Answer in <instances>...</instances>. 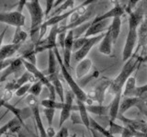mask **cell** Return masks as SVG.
<instances>
[{"mask_svg":"<svg viewBox=\"0 0 147 137\" xmlns=\"http://www.w3.org/2000/svg\"><path fill=\"white\" fill-rule=\"evenodd\" d=\"M26 7L30 16V39L31 42L36 44L40 39V30L41 25L43 23L45 13L40 6V0L28 1L26 4Z\"/></svg>","mask_w":147,"mask_h":137,"instance_id":"obj_1","label":"cell"},{"mask_svg":"<svg viewBox=\"0 0 147 137\" xmlns=\"http://www.w3.org/2000/svg\"><path fill=\"white\" fill-rule=\"evenodd\" d=\"M140 63V56H137L135 53H133V55L124 63L121 73L113 80H111V84H110L109 88V92L112 94H116L119 91H122L126 81L132 75V73L135 71Z\"/></svg>","mask_w":147,"mask_h":137,"instance_id":"obj_2","label":"cell"},{"mask_svg":"<svg viewBox=\"0 0 147 137\" xmlns=\"http://www.w3.org/2000/svg\"><path fill=\"white\" fill-rule=\"evenodd\" d=\"M53 51H54L55 54H56V57H57V61L59 63L60 69H61L62 76H63V77L64 78V80L66 81V83L68 84L69 88H70V89L73 91L74 94H75L76 99L81 100V101H84L86 103L87 101V99H88V96H87V94L85 92L84 90L82 89L81 86L76 83V80L74 79V77L72 76V75L70 74V72H69V69L65 66V65H64V63L63 61L61 55H60L58 47H55L53 49Z\"/></svg>","mask_w":147,"mask_h":137,"instance_id":"obj_3","label":"cell"},{"mask_svg":"<svg viewBox=\"0 0 147 137\" xmlns=\"http://www.w3.org/2000/svg\"><path fill=\"white\" fill-rule=\"evenodd\" d=\"M22 62H23V65H24V67L26 68V70L29 71L30 74L33 75V76L35 77L37 81H40L41 83L43 84V86L47 88V89L49 91L50 99H55V96L57 95L56 91H55V88H54L53 85L52 84V82L49 80L48 76L44 75L42 72H40L35 65H32L31 63L24 60V59H22Z\"/></svg>","mask_w":147,"mask_h":137,"instance_id":"obj_4","label":"cell"},{"mask_svg":"<svg viewBox=\"0 0 147 137\" xmlns=\"http://www.w3.org/2000/svg\"><path fill=\"white\" fill-rule=\"evenodd\" d=\"M59 34V25H54L51 27L50 32L45 39L40 40L35 44V52L36 53H41L43 51L54 49L57 47V37Z\"/></svg>","mask_w":147,"mask_h":137,"instance_id":"obj_5","label":"cell"},{"mask_svg":"<svg viewBox=\"0 0 147 137\" xmlns=\"http://www.w3.org/2000/svg\"><path fill=\"white\" fill-rule=\"evenodd\" d=\"M26 102L30 106L32 113H33L36 128H37V130H38L40 137H49L48 134H47V132H46V129L44 128L42 120H41L40 113V109H39V104H38V99H37V97H35V96L30 94L27 97V99H26Z\"/></svg>","mask_w":147,"mask_h":137,"instance_id":"obj_6","label":"cell"},{"mask_svg":"<svg viewBox=\"0 0 147 137\" xmlns=\"http://www.w3.org/2000/svg\"><path fill=\"white\" fill-rule=\"evenodd\" d=\"M138 43V29L129 28V31L126 37L125 44H124L122 51V61L125 63L132 55L133 51H135Z\"/></svg>","mask_w":147,"mask_h":137,"instance_id":"obj_7","label":"cell"},{"mask_svg":"<svg viewBox=\"0 0 147 137\" xmlns=\"http://www.w3.org/2000/svg\"><path fill=\"white\" fill-rule=\"evenodd\" d=\"M26 18L22 12L18 10L0 12V22L13 27H23L25 25Z\"/></svg>","mask_w":147,"mask_h":137,"instance_id":"obj_8","label":"cell"},{"mask_svg":"<svg viewBox=\"0 0 147 137\" xmlns=\"http://www.w3.org/2000/svg\"><path fill=\"white\" fill-rule=\"evenodd\" d=\"M76 96L73 91L70 89L64 95V101L63 108L61 109V114H60V120H59V127L61 128L64 124L69 118H70L73 109H74V100H75Z\"/></svg>","mask_w":147,"mask_h":137,"instance_id":"obj_9","label":"cell"},{"mask_svg":"<svg viewBox=\"0 0 147 137\" xmlns=\"http://www.w3.org/2000/svg\"><path fill=\"white\" fill-rule=\"evenodd\" d=\"M145 16V2L142 0L135 7V9L129 14V28L139 29Z\"/></svg>","mask_w":147,"mask_h":137,"instance_id":"obj_10","label":"cell"},{"mask_svg":"<svg viewBox=\"0 0 147 137\" xmlns=\"http://www.w3.org/2000/svg\"><path fill=\"white\" fill-rule=\"evenodd\" d=\"M104 34L105 33L94 36V37H89L88 40H87V42L83 45V47L81 49L74 53V59H75V61L78 63L82 61L83 59L86 58V56L88 55V53H90L92 48H93L96 43H99L101 39L103 38Z\"/></svg>","mask_w":147,"mask_h":137,"instance_id":"obj_11","label":"cell"},{"mask_svg":"<svg viewBox=\"0 0 147 137\" xmlns=\"http://www.w3.org/2000/svg\"><path fill=\"white\" fill-rule=\"evenodd\" d=\"M74 42H75V37H74L73 30L67 31L65 43H64V47L63 49V61L65 66L70 70L71 68V56L73 54V48H74Z\"/></svg>","mask_w":147,"mask_h":137,"instance_id":"obj_12","label":"cell"},{"mask_svg":"<svg viewBox=\"0 0 147 137\" xmlns=\"http://www.w3.org/2000/svg\"><path fill=\"white\" fill-rule=\"evenodd\" d=\"M111 23V20H104L100 21H91V25L86 30L85 34V37L89 38V37H94V36L99 35L105 33V31H107Z\"/></svg>","mask_w":147,"mask_h":137,"instance_id":"obj_13","label":"cell"},{"mask_svg":"<svg viewBox=\"0 0 147 137\" xmlns=\"http://www.w3.org/2000/svg\"><path fill=\"white\" fill-rule=\"evenodd\" d=\"M23 67H24V65H23L21 57L13 59V61L10 63V65L3 70L2 75L0 76V80H1V82H4L5 80L7 79V77L9 76L15 75V74H18V72H20Z\"/></svg>","mask_w":147,"mask_h":137,"instance_id":"obj_14","label":"cell"},{"mask_svg":"<svg viewBox=\"0 0 147 137\" xmlns=\"http://www.w3.org/2000/svg\"><path fill=\"white\" fill-rule=\"evenodd\" d=\"M110 84H111V80L109 79H103L102 81H100V83L96 85V86L94 89L92 99L96 100L98 104H103L106 91L109 88Z\"/></svg>","mask_w":147,"mask_h":137,"instance_id":"obj_15","label":"cell"},{"mask_svg":"<svg viewBox=\"0 0 147 137\" xmlns=\"http://www.w3.org/2000/svg\"><path fill=\"white\" fill-rule=\"evenodd\" d=\"M122 98V91H119L116 94H114V98L112 101L109 105V121H115L119 116V107H121Z\"/></svg>","mask_w":147,"mask_h":137,"instance_id":"obj_16","label":"cell"},{"mask_svg":"<svg viewBox=\"0 0 147 137\" xmlns=\"http://www.w3.org/2000/svg\"><path fill=\"white\" fill-rule=\"evenodd\" d=\"M114 44L111 33H110L109 29L106 31L103 38L101 39L98 44V51L104 55H110L112 53V46Z\"/></svg>","mask_w":147,"mask_h":137,"instance_id":"obj_17","label":"cell"},{"mask_svg":"<svg viewBox=\"0 0 147 137\" xmlns=\"http://www.w3.org/2000/svg\"><path fill=\"white\" fill-rule=\"evenodd\" d=\"M125 12H126L125 7L121 6V4H119V5H116L112 8H110V9L106 13H103V14L98 15V16H96V18L92 21L96 22V21H100V20H112L115 17H121Z\"/></svg>","mask_w":147,"mask_h":137,"instance_id":"obj_18","label":"cell"},{"mask_svg":"<svg viewBox=\"0 0 147 137\" xmlns=\"http://www.w3.org/2000/svg\"><path fill=\"white\" fill-rule=\"evenodd\" d=\"M20 54H21V58L24 59V60L28 61L31 63L32 65H36V63H37V59H36V52H35V44L31 42L30 45L28 44L24 48H21L20 49Z\"/></svg>","mask_w":147,"mask_h":137,"instance_id":"obj_19","label":"cell"},{"mask_svg":"<svg viewBox=\"0 0 147 137\" xmlns=\"http://www.w3.org/2000/svg\"><path fill=\"white\" fill-rule=\"evenodd\" d=\"M21 46H22L21 44H15V43H10L2 46L0 48V61H5L9 59L12 55H14L16 53L20 51Z\"/></svg>","mask_w":147,"mask_h":137,"instance_id":"obj_20","label":"cell"},{"mask_svg":"<svg viewBox=\"0 0 147 137\" xmlns=\"http://www.w3.org/2000/svg\"><path fill=\"white\" fill-rule=\"evenodd\" d=\"M92 68V61L89 58H85L82 61L78 62L76 67V75L77 78H82L89 73Z\"/></svg>","mask_w":147,"mask_h":137,"instance_id":"obj_21","label":"cell"},{"mask_svg":"<svg viewBox=\"0 0 147 137\" xmlns=\"http://www.w3.org/2000/svg\"><path fill=\"white\" fill-rule=\"evenodd\" d=\"M141 98L139 97H124L123 99H121V107H119V115H124V113L127 112L129 109L137 107L139 103Z\"/></svg>","mask_w":147,"mask_h":137,"instance_id":"obj_22","label":"cell"},{"mask_svg":"<svg viewBox=\"0 0 147 137\" xmlns=\"http://www.w3.org/2000/svg\"><path fill=\"white\" fill-rule=\"evenodd\" d=\"M137 88L136 86V76H131L126 81L123 86L122 97H135V91Z\"/></svg>","mask_w":147,"mask_h":137,"instance_id":"obj_23","label":"cell"},{"mask_svg":"<svg viewBox=\"0 0 147 137\" xmlns=\"http://www.w3.org/2000/svg\"><path fill=\"white\" fill-rule=\"evenodd\" d=\"M47 76H48L49 80L52 82V84L53 85L55 91H56V94L60 98V100H61L62 102H63L64 101V90H63V86L62 85V82L59 78L58 74L57 73H54V74L49 75Z\"/></svg>","mask_w":147,"mask_h":137,"instance_id":"obj_24","label":"cell"},{"mask_svg":"<svg viewBox=\"0 0 147 137\" xmlns=\"http://www.w3.org/2000/svg\"><path fill=\"white\" fill-rule=\"evenodd\" d=\"M77 107H78V112L80 114L81 120L83 124L86 126V128L88 131H90V116L88 115V111L86 109V105L84 101H81V100L77 99Z\"/></svg>","mask_w":147,"mask_h":137,"instance_id":"obj_25","label":"cell"},{"mask_svg":"<svg viewBox=\"0 0 147 137\" xmlns=\"http://www.w3.org/2000/svg\"><path fill=\"white\" fill-rule=\"evenodd\" d=\"M0 107H4L5 109H7V111H11L14 115H15V117L18 119V120L20 121V122L22 123V125L24 127H26L24 121H23V116L21 115L22 109H18L17 107L13 106L12 104H9L8 101H6V100H5L2 97H0Z\"/></svg>","mask_w":147,"mask_h":137,"instance_id":"obj_26","label":"cell"},{"mask_svg":"<svg viewBox=\"0 0 147 137\" xmlns=\"http://www.w3.org/2000/svg\"><path fill=\"white\" fill-rule=\"evenodd\" d=\"M109 30L111 33L114 43L118 40V37L121 30V17H115L111 20V23L109 26Z\"/></svg>","mask_w":147,"mask_h":137,"instance_id":"obj_27","label":"cell"},{"mask_svg":"<svg viewBox=\"0 0 147 137\" xmlns=\"http://www.w3.org/2000/svg\"><path fill=\"white\" fill-rule=\"evenodd\" d=\"M86 109L88 113H92L96 116H109V105H86Z\"/></svg>","mask_w":147,"mask_h":137,"instance_id":"obj_28","label":"cell"},{"mask_svg":"<svg viewBox=\"0 0 147 137\" xmlns=\"http://www.w3.org/2000/svg\"><path fill=\"white\" fill-rule=\"evenodd\" d=\"M57 57L55 54L53 49L48 51V69H47V76L57 73Z\"/></svg>","mask_w":147,"mask_h":137,"instance_id":"obj_29","label":"cell"},{"mask_svg":"<svg viewBox=\"0 0 147 137\" xmlns=\"http://www.w3.org/2000/svg\"><path fill=\"white\" fill-rule=\"evenodd\" d=\"M36 78L33 76V75L30 74L29 71H26L23 73V75H21L15 81V91L20 88L21 86L25 85L27 83H31V82L35 81Z\"/></svg>","mask_w":147,"mask_h":137,"instance_id":"obj_30","label":"cell"},{"mask_svg":"<svg viewBox=\"0 0 147 137\" xmlns=\"http://www.w3.org/2000/svg\"><path fill=\"white\" fill-rule=\"evenodd\" d=\"M28 38V33L25 30H22V27H16L15 33L12 40V43L15 44H21L25 42Z\"/></svg>","mask_w":147,"mask_h":137,"instance_id":"obj_31","label":"cell"},{"mask_svg":"<svg viewBox=\"0 0 147 137\" xmlns=\"http://www.w3.org/2000/svg\"><path fill=\"white\" fill-rule=\"evenodd\" d=\"M90 126H91V128H94V129H96V131H98L100 134H102L104 135V137H116L109 130L106 129L105 127L101 126L99 123H98V121L93 118H90Z\"/></svg>","mask_w":147,"mask_h":137,"instance_id":"obj_32","label":"cell"},{"mask_svg":"<svg viewBox=\"0 0 147 137\" xmlns=\"http://www.w3.org/2000/svg\"><path fill=\"white\" fill-rule=\"evenodd\" d=\"M90 25H91V22L87 21V22H85V23H83L79 26H77L76 28L73 29L74 37H75V39L80 38V37H82V36H85L86 30H88Z\"/></svg>","mask_w":147,"mask_h":137,"instance_id":"obj_33","label":"cell"},{"mask_svg":"<svg viewBox=\"0 0 147 137\" xmlns=\"http://www.w3.org/2000/svg\"><path fill=\"white\" fill-rule=\"evenodd\" d=\"M40 105L43 108H50V109H61L63 108V102L62 101H56L55 99H46L41 100Z\"/></svg>","mask_w":147,"mask_h":137,"instance_id":"obj_34","label":"cell"},{"mask_svg":"<svg viewBox=\"0 0 147 137\" xmlns=\"http://www.w3.org/2000/svg\"><path fill=\"white\" fill-rule=\"evenodd\" d=\"M42 88H43V84L41 83L40 81H36L35 83H33L31 85L29 92H30V94L33 95V96H35V97L38 98L40 95L41 91H42Z\"/></svg>","mask_w":147,"mask_h":137,"instance_id":"obj_35","label":"cell"},{"mask_svg":"<svg viewBox=\"0 0 147 137\" xmlns=\"http://www.w3.org/2000/svg\"><path fill=\"white\" fill-rule=\"evenodd\" d=\"M18 121H18L17 118H14V119H12L11 121H9L7 123H6L5 125H3L1 128H0V137H1L2 135H4L9 130L13 129V128L15 127V125L18 124Z\"/></svg>","mask_w":147,"mask_h":137,"instance_id":"obj_36","label":"cell"},{"mask_svg":"<svg viewBox=\"0 0 147 137\" xmlns=\"http://www.w3.org/2000/svg\"><path fill=\"white\" fill-rule=\"evenodd\" d=\"M55 109H50V108H44L43 109V113L46 117V120L48 122V126H53V118L55 115Z\"/></svg>","mask_w":147,"mask_h":137,"instance_id":"obj_37","label":"cell"},{"mask_svg":"<svg viewBox=\"0 0 147 137\" xmlns=\"http://www.w3.org/2000/svg\"><path fill=\"white\" fill-rule=\"evenodd\" d=\"M145 2V16L142 23L138 29V36H142L147 34V0H144Z\"/></svg>","mask_w":147,"mask_h":137,"instance_id":"obj_38","label":"cell"},{"mask_svg":"<svg viewBox=\"0 0 147 137\" xmlns=\"http://www.w3.org/2000/svg\"><path fill=\"white\" fill-rule=\"evenodd\" d=\"M87 40H88V38L85 37V36H82V37H80V38L75 39V42H74L73 53H75V52L78 51L79 49H81L83 47V45L87 42Z\"/></svg>","mask_w":147,"mask_h":137,"instance_id":"obj_39","label":"cell"},{"mask_svg":"<svg viewBox=\"0 0 147 137\" xmlns=\"http://www.w3.org/2000/svg\"><path fill=\"white\" fill-rule=\"evenodd\" d=\"M30 86H31V83H27L25 85L21 86L20 88H18L15 91V95L18 96V97H22V96H24L26 93L29 92Z\"/></svg>","mask_w":147,"mask_h":137,"instance_id":"obj_40","label":"cell"},{"mask_svg":"<svg viewBox=\"0 0 147 137\" xmlns=\"http://www.w3.org/2000/svg\"><path fill=\"white\" fill-rule=\"evenodd\" d=\"M123 130V126H119L117 123H115V121H109V131L111 132L112 134H121V132Z\"/></svg>","mask_w":147,"mask_h":137,"instance_id":"obj_41","label":"cell"},{"mask_svg":"<svg viewBox=\"0 0 147 137\" xmlns=\"http://www.w3.org/2000/svg\"><path fill=\"white\" fill-rule=\"evenodd\" d=\"M56 0H45V17H48L51 13H52L53 7H54V4Z\"/></svg>","mask_w":147,"mask_h":137,"instance_id":"obj_42","label":"cell"},{"mask_svg":"<svg viewBox=\"0 0 147 137\" xmlns=\"http://www.w3.org/2000/svg\"><path fill=\"white\" fill-rule=\"evenodd\" d=\"M139 2H140V0H128L127 6L125 7V11L127 14H130L131 11L134 10L137 5L139 4Z\"/></svg>","mask_w":147,"mask_h":137,"instance_id":"obj_43","label":"cell"},{"mask_svg":"<svg viewBox=\"0 0 147 137\" xmlns=\"http://www.w3.org/2000/svg\"><path fill=\"white\" fill-rule=\"evenodd\" d=\"M66 34H67V31H61V32H59V34H58L57 42H58L59 45L61 46L62 49H63V47H64V43H65Z\"/></svg>","mask_w":147,"mask_h":137,"instance_id":"obj_44","label":"cell"},{"mask_svg":"<svg viewBox=\"0 0 147 137\" xmlns=\"http://www.w3.org/2000/svg\"><path fill=\"white\" fill-rule=\"evenodd\" d=\"M69 135V132H68V129L66 127H61L60 128V130L58 132H56V134H55L54 137H68Z\"/></svg>","mask_w":147,"mask_h":137,"instance_id":"obj_45","label":"cell"},{"mask_svg":"<svg viewBox=\"0 0 147 137\" xmlns=\"http://www.w3.org/2000/svg\"><path fill=\"white\" fill-rule=\"evenodd\" d=\"M121 137H134V134H133L132 131L128 127H123V130L121 134Z\"/></svg>","mask_w":147,"mask_h":137,"instance_id":"obj_46","label":"cell"},{"mask_svg":"<svg viewBox=\"0 0 147 137\" xmlns=\"http://www.w3.org/2000/svg\"><path fill=\"white\" fill-rule=\"evenodd\" d=\"M70 118L72 119L73 123H76V124H83L82 120H81V117H80V114L73 113V114H71Z\"/></svg>","mask_w":147,"mask_h":137,"instance_id":"obj_47","label":"cell"},{"mask_svg":"<svg viewBox=\"0 0 147 137\" xmlns=\"http://www.w3.org/2000/svg\"><path fill=\"white\" fill-rule=\"evenodd\" d=\"M14 93H15V92H14V91H12V90L6 89V90H5L4 94H3V96H2V98L5 100H6V101H9V100L11 99V98H12V96H13Z\"/></svg>","mask_w":147,"mask_h":137,"instance_id":"obj_48","label":"cell"},{"mask_svg":"<svg viewBox=\"0 0 147 137\" xmlns=\"http://www.w3.org/2000/svg\"><path fill=\"white\" fill-rule=\"evenodd\" d=\"M13 61V59H7V60H5V61H0V72L3 71L5 68H7L10 63Z\"/></svg>","mask_w":147,"mask_h":137,"instance_id":"obj_49","label":"cell"},{"mask_svg":"<svg viewBox=\"0 0 147 137\" xmlns=\"http://www.w3.org/2000/svg\"><path fill=\"white\" fill-rule=\"evenodd\" d=\"M91 134H92V137H104V135L102 134H100L98 131H96L94 128H90V131Z\"/></svg>","mask_w":147,"mask_h":137,"instance_id":"obj_50","label":"cell"},{"mask_svg":"<svg viewBox=\"0 0 147 137\" xmlns=\"http://www.w3.org/2000/svg\"><path fill=\"white\" fill-rule=\"evenodd\" d=\"M46 132H47V134L49 137H54L56 132H55V130L53 129V126H49L47 129H46Z\"/></svg>","mask_w":147,"mask_h":137,"instance_id":"obj_51","label":"cell"},{"mask_svg":"<svg viewBox=\"0 0 147 137\" xmlns=\"http://www.w3.org/2000/svg\"><path fill=\"white\" fill-rule=\"evenodd\" d=\"M7 30V27H5V29L2 30V32H0V48L2 47V43H3V40L5 38V35H6Z\"/></svg>","mask_w":147,"mask_h":137,"instance_id":"obj_52","label":"cell"},{"mask_svg":"<svg viewBox=\"0 0 147 137\" xmlns=\"http://www.w3.org/2000/svg\"><path fill=\"white\" fill-rule=\"evenodd\" d=\"M65 1H66V0H56V1H55V4H54V7H53V8H55V7H59L60 5H62V4H63V3H64Z\"/></svg>","mask_w":147,"mask_h":137,"instance_id":"obj_53","label":"cell"},{"mask_svg":"<svg viewBox=\"0 0 147 137\" xmlns=\"http://www.w3.org/2000/svg\"><path fill=\"white\" fill-rule=\"evenodd\" d=\"M119 3H121V6H123L124 7H126L127 3H128V0H119Z\"/></svg>","mask_w":147,"mask_h":137,"instance_id":"obj_54","label":"cell"},{"mask_svg":"<svg viewBox=\"0 0 147 137\" xmlns=\"http://www.w3.org/2000/svg\"><path fill=\"white\" fill-rule=\"evenodd\" d=\"M140 61H141V63H147V55L140 56Z\"/></svg>","mask_w":147,"mask_h":137,"instance_id":"obj_55","label":"cell"},{"mask_svg":"<svg viewBox=\"0 0 147 137\" xmlns=\"http://www.w3.org/2000/svg\"><path fill=\"white\" fill-rule=\"evenodd\" d=\"M18 137H28L25 134H23V132L18 131Z\"/></svg>","mask_w":147,"mask_h":137,"instance_id":"obj_56","label":"cell"},{"mask_svg":"<svg viewBox=\"0 0 147 137\" xmlns=\"http://www.w3.org/2000/svg\"><path fill=\"white\" fill-rule=\"evenodd\" d=\"M81 137H86V136H85V135H84V134H83V135H82V136H81Z\"/></svg>","mask_w":147,"mask_h":137,"instance_id":"obj_57","label":"cell"},{"mask_svg":"<svg viewBox=\"0 0 147 137\" xmlns=\"http://www.w3.org/2000/svg\"><path fill=\"white\" fill-rule=\"evenodd\" d=\"M0 83H1V80H0Z\"/></svg>","mask_w":147,"mask_h":137,"instance_id":"obj_58","label":"cell"}]
</instances>
